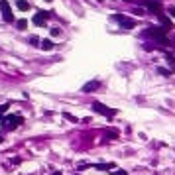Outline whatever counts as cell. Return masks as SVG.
I'll return each instance as SVG.
<instances>
[{"instance_id": "1", "label": "cell", "mask_w": 175, "mask_h": 175, "mask_svg": "<svg viewBox=\"0 0 175 175\" xmlns=\"http://www.w3.org/2000/svg\"><path fill=\"white\" fill-rule=\"evenodd\" d=\"M165 33H167V26H149L142 32V36L149 39H156L161 46H169V39L165 38Z\"/></svg>"}, {"instance_id": "2", "label": "cell", "mask_w": 175, "mask_h": 175, "mask_svg": "<svg viewBox=\"0 0 175 175\" xmlns=\"http://www.w3.org/2000/svg\"><path fill=\"white\" fill-rule=\"evenodd\" d=\"M92 110L98 112V114H102V116H106V118L116 116V114H118L116 108H108V106H106V104H102V102H92Z\"/></svg>"}, {"instance_id": "3", "label": "cell", "mask_w": 175, "mask_h": 175, "mask_svg": "<svg viewBox=\"0 0 175 175\" xmlns=\"http://www.w3.org/2000/svg\"><path fill=\"white\" fill-rule=\"evenodd\" d=\"M114 20L120 24L122 30H132V28H136V24H138L134 18H128V16H124V14H114Z\"/></svg>"}, {"instance_id": "4", "label": "cell", "mask_w": 175, "mask_h": 175, "mask_svg": "<svg viewBox=\"0 0 175 175\" xmlns=\"http://www.w3.org/2000/svg\"><path fill=\"white\" fill-rule=\"evenodd\" d=\"M20 124H24V118L22 116H6V118H2V128L4 130H14L16 126H20Z\"/></svg>"}, {"instance_id": "5", "label": "cell", "mask_w": 175, "mask_h": 175, "mask_svg": "<svg viewBox=\"0 0 175 175\" xmlns=\"http://www.w3.org/2000/svg\"><path fill=\"white\" fill-rule=\"evenodd\" d=\"M142 6H146L149 12L156 14V16L163 14V6H161V2H157V0H142Z\"/></svg>"}, {"instance_id": "6", "label": "cell", "mask_w": 175, "mask_h": 175, "mask_svg": "<svg viewBox=\"0 0 175 175\" xmlns=\"http://www.w3.org/2000/svg\"><path fill=\"white\" fill-rule=\"evenodd\" d=\"M0 12H2V18L6 22H14V14H12V8L8 4V0H0Z\"/></svg>"}, {"instance_id": "7", "label": "cell", "mask_w": 175, "mask_h": 175, "mask_svg": "<svg viewBox=\"0 0 175 175\" xmlns=\"http://www.w3.org/2000/svg\"><path fill=\"white\" fill-rule=\"evenodd\" d=\"M49 16H51V12H43V10H39V12L33 16L32 22L36 24V26L41 28V26H46V24H47V18H49Z\"/></svg>"}, {"instance_id": "8", "label": "cell", "mask_w": 175, "mask_h": 175, "mask_svg": "<svg viewBox=\"0 0 175 175\" xmlns=\"http://www.w3.org/2000/svg\"><path fill=\"white\" fill-rule=\"evenodd\" d=\"M98 87H100V83H98V81H89V83L83 87V92H92V91H97Z\"/></svg>"}, {"instance_id": "9", "label": "cell", "mask_w": 175, "mask_h": 175, "mask_svg": "<svg viewBox=\"0 0 175 175\" xmlns=\"http://www.w3.org/2000/svg\"><path fill=\"white\" fill-rule=\"evenodd\" d=\"M16 8H18L20 12H28V10L32 8V4H30L28 0H18V2H16Z\"/></svg>"}, {"instance_id": "10", "label": "cell", "mask_w": 175, "mask_h": 175, "mask_svg": "<svg viewBox=\"0 0 175 175\" xmlns=\"http://www.w3.org/2000/svg\"><path fill=\"white\" fill-rule=\"evenodd\" d=\"M39 47H41L43 51H51V49H53V41H51V39H41Z\"/></svg>"}, {"instance_id": "11", "label": "cell", "mask_w": 175, "mask_h": 175, "mask_svg": "<svg viewBox=\"0 0 175 175\" xmlns=\"http://www.w3.org/2000/svg\"><path fill=\"white\" fill-rule=\"evenodd\" d=\"M114 167H116L114 163H97V165H95V169H104V171H106V169H114Z\"/></svg>"}, {"instance_id": "12", "label": "cell", "mask_w": 175, "mask_h": 175, "mask_svg": "<svg viewBox=\"0 0 175 175\" xmlns=\"http://www.w3.org/2000/svg\"><path fill=\"white\" fill-rule=\"evenodd\" d=\"M16 28H18V30H26L28 28V20H18V22H16Z\"/></svg>"}, {"instance_id": "13", "label": "cell", "mask_w": 175, "mask_h": 175, "mask_svg": "<svg viewBox=\"0 0 175 175\" xmlns=\"http://www.w3.org/2000/svg\"><path fill=\"white\" fill-rule=\"evenodd\" d=\"M106 138H108V140H116L118 138V130H108V132H106Z\"/></svg>"}, {"instance_id": "14", "label": "cell", "mask_w": 175, "mask_h": 175, "mask_svg": "<svg viewBox=\"0 0 175 175\" xmlns=\"http://www.w3.org/2000/svg\"><path fill=\"white\" fill-rule=\"evenodd\" d=\"M157 73H159V75H165V77L171 75V71H169V69H163V67H157Z\"/></svg>"}, {"instance_id": "15", "label": "cell", "mask_w": 175, "mask_h": 175, "mask_svg": "<svg viewBox=\"0 0 175 175\" xmlns=\"http://www.w3.org/2000/svg\"><path fill=\"white\" fill-rule=\"evenodd\" d=\"M30 43H33V46H36V43H41V41H39L38 36H32V38H30Z\"/></svg>"}, {"instance_id": "16", "label": "cell", "mask_w": 175, "mask_h": 175, "mask_svg": "<svg viewBox=\"0 0 175 175\" xmlns=\"http://www.w3.org/2000/svg\"><path fill=\"white\" fill-rule=\"evenodd\" d=\"M59 33H61V30H59V28H51V36H53V38H57Z\"/></svg>"}, {"instance_id": "17", "label": "cell", "mask_w": 175, "mask_h": 175, "mask_svg": "<svg viewBox=\"0 0 175 175\" xmlns=\"http://www.w3.org/2000/svg\"><path fill=\"white\" fill-rule=\"evenodd\" d=\"M8 108H10V104H2V106H0V116H2V114H4Z\"/></svg>"}, {"instance_id": "18", "label": "cell", "mask_w": 175, "mask_h": 175, "mask_svg": "<svg viewBox=\"0 0 175 175\" xmlns=\"http://www.w3.org/2000/svg\"><path fill=\"white\" fill-rule=\"evenodd\" d=\"M167 63L171 65V67H175V57L173 55H167Z\"/></svg>"}, {"instance_id": "19", "label": "cell", "mask_w": 175, "mask_h": 175, "mask_svg": "<svg viewBox=\"0 0 175 175\" xmlns=\"http://www.w3.org/2000/svg\"><path fill=\"white\" fill-rule=\"evenodd\" d=\"M63 116H65V118H67V120H71V122H77V118L73 116V114H67V112H65Z\"/></svg>"}, {"instance_id": "20", "label": "cell", "mask_w": 175, "mask_h": 175, "mask_svg": "<svg viewBox=\"0 0 175 175\" xmlns=\"http://www.w3.org/2000/svg\"><path fill=\"white\" fill-rule=\"evenodd\" d=\"M112 175H128V173L122 171V169H116V171H112Z\"/></svg>"}, {"instance_id": "21", "label": "cell", "mask_w": 175, "mask_h": 175, "mask_svg": "<svg viewBox=\"0 0 175 175\" xmlns=\"http://www.w3.org/2000/svg\"><path fill=\"white\" fill-rule=\"evenodd\" d=\"M167 12H169V16H171V18L175 20V6H171V8H169V10H167Z\"/></svg>"}, {"instance_id": "22", "label": "cell", "mask_w": 175, "mask_h": 175, "mask_svg": "<svg viewBox=\"0 0 175 175\" xmlns=\"http://www.w3.org/2000/svg\"><path fill=\"white\" fill-rule=\"evenodd\" d=\"M53 175H63V173H61V171H53Z\"/></svg>"}, {"instance_id": "23", "label": "cell", "mask_w": 175, "mask_h": 175, "mask_svg": "<svg viewBox=\"0 0 175 175\" xmlns=\"http://www.w3.org/2000/svg\"><path fill=\"white\" fill-rule=\"evenodd\" d=\"M2 142H4V138H2V136H0V144H2Z\"/></svg>"}, {"instance_id": "24", "label": "cell", "mask_w": 175, "mask_h": 175, "mask_svg": "<svg viewBox=\"0 0 175 175\" xmlns=\"http://www.w3.org/2000/svg\"><path fill=\"white\" fill-rule=\"evenodd\" d=\"M46 2H53V0H46Z\"/></svg>"}, {"instance_id": "25", "label": "cell", "mask_w": 175, "mask_h": 175, "mask_svg": "<svg viewBox=\"0 0 175 175\" xmlns=\"http://www.w3.org/2000/svg\"><path fill=\"white\" fill-rule=\"evenodd\" d=\"M97 2H104V0H97Z\"/></svg>"}]
</instances>
